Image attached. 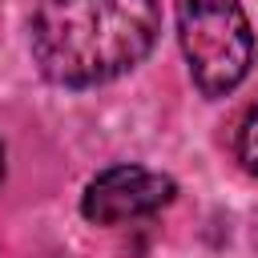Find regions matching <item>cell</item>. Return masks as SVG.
Here are the masks:
<instances>
[{"instance_id":"cell-3","label":"cell","mask_w":258,"mask_h":258,"mask_svg":"<svg viewBox=\"0 0 258 258\" xmlns=\"http://www.w3.org/2000/svg\"><path fill=\"white\" fill-rule=\"evenodd\" d=\"M169 198H173V177L145 165H113L85 185L81 214L97 226H117V222L161 210Z\"/></svg>"},{"instance_id":"cell-4","label":"cell","mask_w":258,"mask_h":258,"mask_svg":"<svg viewBox=\"0 0 258 258\" xmlns=\"http://www.w3.org/2000/svg\"><path fill=\"white\" fill-rule=\"evenodd\" d=\"M238 157L250 173H258V105L246 113L242 121V133H238Z\"/></svg>"},{"instance_id":"cell-2","label":"cell","mask_w":258,"mask_h":258,"mask_svg":"<svg viewBox=\"0 0 258 258\" xmlns=\"http://www.w3.org/2000/svg\"><path fill=\"white\" fill-rule=\"evenodd\" d=\"M177 36L206 97L230 93L254 60V32L238 0H177Z\"/></svg>"},{"instance_id":"cell-5","label":"cell","mask_w":258,"mask_h":258,"mask_svg":"<svg viewBox=\"0 0 258 258\" xmlns=\"http://www.w3.org/2000/svg\"><path fill=\"white\" fill-rule=\"evenodd\" d=\"M0 181H4V145H0Z\"/></svg>"},{"instance_id":"cell-1","label":"cell","mask_w":258,"mask_h":258,"mask_svg":"<svg viewBox=\"0 0 258 258\" xmlns=\"http://www.w3.org/2000/svg\"><path fill=\"white\" fill-rule=\"evenodd\" d=\"M157 28V0H40L32 56L48 81L89 89L129 73L153 48Z\"/></svg>"}]
</instances>
